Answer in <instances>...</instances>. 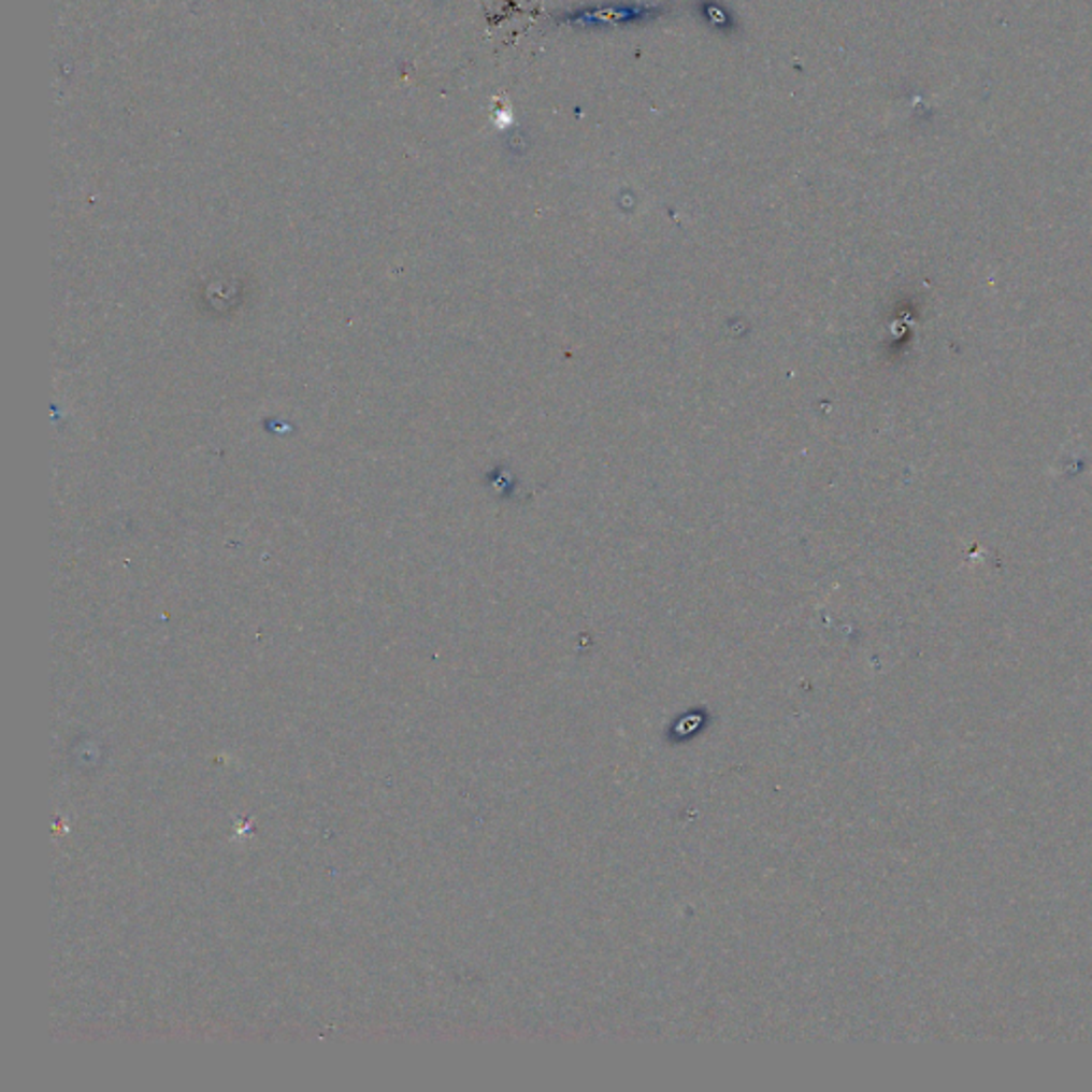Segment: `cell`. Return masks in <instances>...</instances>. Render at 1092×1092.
I'll list each match as a JSON object with an SVG mask.
<instances>
[]
</instances>
